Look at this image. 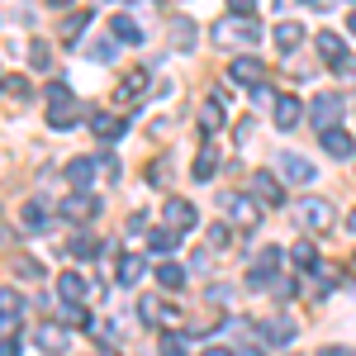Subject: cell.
Instances as JSON below:
<instances>
[{
  "label": "cell",
  "instance_id": "cell-37",
  "mask_svg": "<svg viewBox=\"0 0 356 356\" xmlns=\"http://www.w3.org/2000/svg\"><path fill=\"white\" fill-rule=\"evenodd\" d=\"M5 95H19V100H24V95H29V81H24V76H5Z\"/></svg>",
  "mask_w": 356,
  "mask_h": 356
},
{
  "label": "cell",
  "instance_id": "cell-18",
  "mask_svg": "<svg viewBox=\"0 0 356 356\" xmlns=\"http://www.w3.org/2000/svg\"><path fill=\"white\" fill-rule=\"evenodd\" d=\"M318 143H323V152L328 157H352V134H342V129H328V134H318Z\"/></svg>",
  "mask_w": 356,
  "mask_h": 356
},
{
  "label": "cell",
  "instance_id": "cell-44",
  "mask_svg": "<svg viewBox=\"0 0 356 356\" xmlns=\"http://www.w3.org/2000/svg\"><path fill=\"white\" fill-rule=\"evenodd\" d=\"M347 228H352V233H356V209H352V214H347Z\"/></svg>",
  "mask_w": 356,
  "mask_h": 356
},
{
  "label": "cell",
  "instance_id": "cell-33",
  "mask_svg": "<svg viewBox=\"0 0 356 356\" xmlns=\"http://www.w3.org/2000/svg\"><path fill=\"white\" fill-rule=\"evenodd\" d=\"M29 62H33L38 72H48V62H53V48H48L43 38H38V43H29Z\"/></svg>",
  "mask_w": 356,
  "mask_h": 356
},
{
  "label": "cell",
  "instance_id": "cell-40",
  "mask_svg": "<svg viewBox=\"0 0 356 356\" xmlns=\"http://www.w3.org/2000/svg\"><path fill=\"white\" fill-rule=\"evenodd\" d=\"M19 275H29V280H33V275H43V266H38V261H29V257H24V261H19Z\"/></svg>",
  "mask_w": 356,
  "mask_h": 356
},
{
  "label": "cell",
  "instance_id": "cell-32",
  "mask_svg": "<svg viewBox=\"0 0 356 356\" xmlns=\"http://www.w3.org/2000/svg\"><path fill=\"white\" fill-rule=\"evenodd\" d=\"M171 33H176V48H191V38H195V24L186 19V15H176V19H171Z\"/></svg>",
  "mask_w": 356,
  "mask_h": 356
},
{
  "label": "cell",
  "instance_id": "cell-15",
  "mask_svg": "<svg viewBox=\"0 0 356 356\" xmlns=\"http://www.w3.org/2000/svg\"><path fill=\"white\" fill-rule=\"evenodd\" d=\"M314 48L323 53V62H337V67L347 62V43H342V33H328V29H323V33L314 38Z\"/></svg>",
  "mask_w": 356,
  "mask_h": 356
},
{
  "label": "cell",
  "instance_id": "cell-26",
  "mask_svg": "<svg viewBox=\"0 0 356 356\" xmlns=\"http://www.w3.org/2000/svg\"><path fill=\"white\" fill-rule=\"evenodd\" d=\"M214 171H219V157H214V147H209V152H200V157H195L191 176H195V181H209Z\"/></svg>",
  "mask_w": 356,
  "mask_h": 356
},
{
  "label": "cell",
  "instance_id": "cell-27",
  "mask_svg": "<svg viewBox=\"0 0 356 356\" xmlns=\"http://www.w3.org/2000/svg\"><path fill=\"white\" fill-rule=\"evenodd\" d=\"M19 219H24L29 228H33V233H38V228H43V223H48V209H43V200H29L24 209H19Z\"/></svg>",
  "mask_w": 356,
  "mask_h": 356
},
{
  "label": "cell",
  "instance_id": "cell-7",
  "mask_svg": "<svg viewBox=\"0 0 356 356\" xmlns=\"http://www.w3.org/2000/svg\"><path fill=\"white\" fill-rule=\"evenodd\" d=\"M280 176L295 181V186H309V181L318 176V166L309 162V157H300V152H285V157H280Z\"/></svg>",
  "mask_w": 356,
  "mask_h": 356
},
{
  "label": "cell",
  "instance_id": "cell-42",
  "mask_svg": "<svg viewBox=\"0 0 356 356\" xmlns=\"http://www.w3.org/2000/svg\"><path fill=\"white\" fill-rule=\"evenodd\" d=\"M204 356H233L228 347H204Z\"/></svg>",
  "mask_w": 356,
  "mask_h": 356
},
{
  "label": "cell",
  "instance_id": "cell-30",
  "mask_svg": "<svg viewBox=\"0 0 356 356\" xmlns=\"http://www.w3.org/2000/svg\"><path fill=\"white\" fill-rule=\"evenodd\" d=\"M143 90H147V76H143V72H134V76H129V81L119 86V100H124V105H129V100H138V95H143Z\"/></svg>",
  "mask_w": 356,
  "mask_h": 356
},
{
  "label": "cell",
  "instance_id": "cell-12",
  "mask_svg": "<svg viewBox=\"0 0 356 356\" xmlns=\"http://www.w3.org/2000/svg\"><path fill=\"white\" fill-rule=\"evenodd\" d=\"M252 195H257L261 204H285V191H280V181H275L271 171H257V176H252Z\"/></svg>",
  "mask_w": 356,
  "mask_h": 356
},
{
  "label": "cell",
  "instance_id": "cell-9",
  "mask_svg": "<svg viewBox=\"0 0 356 356\" xmlns=\"http://www.w3.org/2000/svg\"><path fill=\"white\" fill-rule=\"evenodd\" d=\"M228 76L238 86H261V76H266V67L257 62V57H233V67H228Z\"/></svg>",
  "mask_w": 356,
  "mask_h": 356
},
{
  "label": "cell",
  "instance_id": "cell-28",
  "mask_svg": "<svg viewBox=\"0 0 356 356\" xmlns=\"http://www.w3.org/2000/svg\"><path fill=\"white\" fill-rule=\"evenodd\" d=\"M290 261H295V266H304V271H314V266H318V247H314V243H295Z\"/></svg>",
  "mask_w": 356,
  "mask_h": 356
},
{
  "label": "cell",
  "instance_id": "cell-35",
  "mask_svg": "<svg viewBox=\"0 0 356 356\" xmlns=\"http://www.w3.org/2000/svg\"><path fill=\"white\" fill-rule=\"evenodd\" d=\"M219 124H223V119H219V100H209V105L200 110V129H204V134H214Z\"/></svg>",
  "mask_w": 356,
  "mask_h": 356
},
{
  "label": "cell",
  "instance_id": "cell-16",
  "mask_svg": "<svg viewBox=\"0 0 356 356\" xmlns=\"http://www.w3.org/2000/svg\"><path fill=\"white\" fill-rule=\"evenodd\" d=\"M57 295H62L67 304H81L86 300V275L81 271H62L57 275Z\"/></svg>",
  "mask_w": 356,
  "mask_h": 356
},
{
  "label": "cell",
  "instance_id": "cell-19",
  "mask_svg": "<svg viewBox=\"0 0 356 356\" xmlns=\"http://www.w3.org/2000/svg\"><path fill=\"white\" fill-rule=\"evenodd\" d=\"M300 38H304V29L295 24V19H280V24H275V48H280V53H295Z\"/></svg>",
  "mask_w": 356,
  "mask_h": 356
},
{
  "label": "cell",
  "instance_id": "cell-2",
  "mask_svg": "<svg viewBox=\"0 0 356 356\" xmlns=\"http://www.w3.org/2000/svg\"><path fill=\"white\" fill-rule=\"evenodd\" d=\"M309 114H314V129H318V134L337 129V119H342V95H337V90H323V95H314Z\"/></svg>",
  "mask_w": 356,
  "mask_h": 356
},
{
  "label": "cell",
  "instance_id": "cell-8",
  "mask_svg": "<svg viewBox=\"0 0 356 356\" xmlns=\"http://www.w3.org/2000/svg\"><path fill=\"white\" fill-rule=\"evenodd\" d=\"M100 166H105V157H72V162H67V181H72L76 191H86V186L100 176Z\"/></svg>",
  "mask_w": 356,
  "mask_h": 356
},
{
  "label": "cell",
  "instance_id": "cell-31",
  "mask_svg": "<svg viewBox=\"0 0 356 356\" xmlns=\"http://www.w3.org/2000/svg\"><path fill=\"white\" fill-rule=\"evenodd\" d=\"M138 275H143V261L138 257H119V285H138Z\"/></svg>",
  "mask_w": 356,
  "mask_h": 356
},
{
  "label": "cell",
  "instance_id": "cell-11",
  "mask_svg": "<svg viewBox=\"0 0 356 356\" xmlns=\"http://www.w3.org/2000/svg\"><path fill=\"white\" fill-rule=\"evenodd\" d=\"M280 261H285V252H280V247H261V252H257V266H252V285H266Z\"/></svg>",
  "mask_w": 356,
  "mask_h": 356
},
{
  "label": "cell",
  "instance_id": "cell-38",
  "mask_svg": "<svg viewBox=\"0 0 356 356\" xmlns=\"http://www.w3.org/2000/svg\"><path fill=\"white\" fill-rule=\"evenodd\" d=\"M209 243H214V247H228V228H223V223H214V228H209Z\"/></svg>",
  "mask_w": 356,
  "mask_h": 356
},
{
  "label": "cell",
  "instance_id": "cell-13",
  "mask_svg": "<svg viewBox=\"0 0 356 356\" xmlns=\"http://www.w3.org/2000/svg\"><path fill=\"white\" fill-rule=\"evenodd\" d=\"M90 19H95V10H72V15H67V19H62V24H57V33H62V43H76V38H81L86 33V24H90Z\"/></svg>",
  "mask_w": 356,
  "mask_h": 356
},
{
  "label": "cell",
  "instance_id": "cell-36",
  "mask_svg": "<svg viewBox=\"0 0 356 356\" xmlns=\"http://www.w3.org/2000/svg\"><path fill=\"white\" fill-rule=\"evenodd\" d=\"M72 252H76V257H100V238H72Z\"/></svg>",
  "mask_w": 356,
  "mask_h": 356
},
{
  "label": "cell",
  "instance_id": "cell-43",
  "mask_svg": "<svg viewBox=\"0 0 356 356\" xmlns=\"http://www.w3.org/2000/svg\"><path fill=\"white\" fill-rule=\"evenodd\" d=\"M347 29H352V33H356V10H352V15H347Z\"/></svg>",
  "mask_w": 356,
  "mask_h": 356
},
{
  "label": "cell",
  "instance_id": "cell-45",
  "mask_svg": "<svg viewBox=\"0 0 356 356\" xmlns=\"http://www.w3.org/2000/svg\"><path fill=\"white\" fill-rule=\"evenodd\" d=\"M238 356H261V352H257V347H247V352H238Z\"/></svg>",
  "mask_w": 356,
  "mask_h": 356
},
{
  "label": "cell",
  "instance_id": "cell-17",
  "mask_svg": "<svg viewBox=\"0 0 356 356\" xmlns=\"http://www.w3.org/2000/svg\"><path fill=\"white\" fill-rule=\"evenodd\" d=\"M261 337H266L271 347H285V342H295V323H290V318H266V323H261Z\"/></svg>",
  "mask_w": 356,
  "mask_h": 356
},
{
  "label": "cell",
  "instance_id": "cell-22",
  "mask_svg": "<svg viewBox=\"0 0 356 356\" xmlns=\"http://www.w3.org/2000/svg\"><path fill=\"white\" fill-rule=\"evenodd\" d=\"M33 337H38V347H43V352H62V347H67V332H62V328H57V323H43V328H38V332H33Z\"/></svg>",
  "mask_w": 356,
  "mask_h": 356
},
{
  "label": "cell",
  "instance_id": "cell-4",
  "mask_svg": "<svg viewBox=\"0 0 356 356\" xmlns=\"http://www.w3.org/2000/svg\"><path fill=\"white\" fill-rule=\"evenodd\" d=\"M95 209H100V200H95L90 191H76V195H67V200L57 204V214H62V219H72V223L95 219Z\"/></svg>",
  "mask_w": 356,
  "mask_h": 356
},
{
  "label": "cell",
  "instance_id": "cell-3",
  "mask_svg": "<svg viewBox=\"0 0 356 356\" xmlns=\"http://www.w3.org/2000/svg\"><path fill=\"white\" fill-rule=\"evenodd\" d=\"M209 33H214V43L233 48V43H252V38H257V24H252V19H238V15H228V19H219Z\"/></svg>",
  "mask_w": 356,
  "mask_h": 356
},
{
  "label": "cell",
  "instance_id": "cell-5",
  "mask_svg": "<svg viewBox=\"0 0 356 356\" xmlns=\"http://www.w3.org/2000/svg\"><path fill=\"white\" fill-rule=\"evenodd\" d=\"M162 219H166V228H176V233H191L195 228V204L181 200V195H171V200L162 204Z\"/></svg>",
  "mask_w": 356,
  "mask_h": 356
},
{
  "label": "cell",
  "instance_id": "cell-41",
  "mask_svg": "<svg viewBox=\"0 0 356 356\" xmlns=\"http://www.w3.org/2000/svg\"><path fill=\"white\" fill-rule=\"evenodd\" d=\"M323 356H352L347 347H323Z\"/></svg>",
  "mask_w": 356,
  "mask_h": 356
},
{
  "label": "cell",
  "instance_id": "cell-34",
  "mask_svg": "<svg viewBox=\"0 0 356 356\" xmlns=\"http://www.w3.org/2000/svg\"><path fill=\"white\" fill-rule=\"evenodd\" d=\"M0 304H5V328H15V318H19V309H24V300H19L15 290H5V295H0Z\"/></svg>",
  "mask_w": 356,
  "mask_h": 356
},
{
  "label": "cell",
  "instance_id": "cell-39",
  "mask_svg": "<svg viewBox=\"0 0 356 356\" xmlns=\"http://www.w3.org/2000/svg\"><path fill=\"white\" fill-rule=\"evenodd\" d=\"M5 356H19V337H15V328H5Z\"/></svg>",
  "mask_w": 356,
  "mask_h": 356
},
{
  "label": "cell",
  "instance_id": "cell-6",
  "mask_svg": "<svg viewBox=\"0 0 356 356\" xmlns=\"http://www.w3.org/2000/svg\"><path fill=\"white\" fill-rule=\"evenodd\" d=\"M295 219H300L304 228H318V233H323L332 223V204L328 200H300V204H295Z\"/></svg>",
  "mask_w": 356,
  "mask_h": 356
},
{
  "label": "cell",
  "instance_id": "cell-29",
  "mask_svg": "<svg viewBox=\"0 0 356 356\" xmlns=\"http://www.w3.org/2000/svg\"><path fill=\"white\" fill-rule=\"evenodd\" d=\"M81 53L90 57V62H114V53H119V43H105V38L95 43V38H90V43H86Z\"/></svg>",
  "mask_w": 356,
  "mask_h": 356
},
{
  "label": "cell",
  "instance_id": "cell-20",
  "mask_svg": "<svg viewBox=\"0 0 356 356\" xmlns=\"http://www.w3.org/2000/svg\"><path fill=\"white\" fill-rule=\"evenodd\" d=\"M110 29H114V38H119V43H143V29H138L134 15H114Z\"/></svg>",
  "mask_w": 356,
  "mask_h": 356
},
{
  "label": "cell",
  "instance_id": "cell-25",
  "mask_svg": "<svg viewBox=\"0 0 356 356\" xmlns=\"http://www.w3.org/2000/svg\"><path fill=\"white\" fill-rule=\"evenodd\" d=\"M181 238H186V233H176V228H157V233H152V252H176V247H181Z\"/></svg>",
  "mask_w": 356,
  "mask_h": 356
},
{
  "label": "cell",
  "instance_id": "cell-14",
  "mask_svg": "<svg viewBox=\"0 0 356 356\" xmlns=\"http://www.w3.org/2000/svg\"><path fill=\"white\" fill-rule=\"evenodd\" d=\"M90 129H95V138H105V143H119V138L129 134V119H119V114H95Z\"/></svg>",
  "mask_w": 356,
  "mask_h": 356
},
{
  "label": "cell",
  "instance_id": "cell-21",
  "mask_svg": "<svg viewBox=\"0 0 356 356\" xmlns=\"http://www.w3.org/2000/svg\"><path fill=\"white\" fill-rule=\"evenodd\" d=\"M275 124H280V129H295V124H300V100H295V95H280V100H275Z\"/></svg>",
  "mask_w": 356,
  "mask_h": 356
},
{
  "label": "cell",
  "instance_id": "cell-10",
  "mask_svg": "<svg viewBox=\"0 0 356 356\" xmlns=\"http://www.w3.org/2000/svg\"><path fill=\"white\" fill-rule=\"evenodd\" d=\"M223 204H228V214L243 223V228H257V219H261L257 200H247V195H223Z\"/></svg>",
  "mask_w": 356,
  "mask_h": 356
},
{
  "label": "cell",
  "instance_id": "cell-24",
  "mask_svg": "<svg viewBox=\"0 0 356 356\" xmlns=\"http://www.w3.org/2000/svg\"><path fill=\"white\" fill-rule=\"evenodd\" d=\"M186 347H191L186 332H162V342H157V352H162V356H186Z\"/></svg>",
  "mask_w": 356,
  "mask_h": 356
},
{
  "label": "cell",
  "instance_id": "cell-23",
  "mask_svg": "<svg viewBox=\"0 0 356 356\" xmlns=\"http://www.w3.org/2000/svg\"><path fill=\"white\" fill-rule=\"evenodd\" d=\"M157 280H162L166 290H181V285H186V266H176V261L166 257L162 266H157Z\"/></svg>",
  "mask_w": 356,
  "mask_h": 356
},
{
  "label": "cell",
  "instance_id": "cell-1",
  "mask_svg": "<svg viewBox=\"0 0 356 356\" xmlns=\"http://www.w3.org/2000/svg\"><path fill=\"white\" fill-rule=\"evenodd\" d=\"M48 124H53V129H72V124H76V95H72L67 81L48 86Z\"/></svg>",
  "mask_w": 356,
  "mask_h": 356
}]
</instances>
